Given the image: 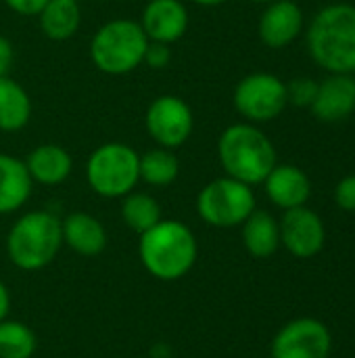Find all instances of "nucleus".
I'll list each match as a JSON object with an SVG mask.
<instances>
[{
  "instance_id": "f257e3e1",
  "label": "nucleus",
  "mask_w": 355,
  "mask_h": 358,
  "mask_svg": "<svg viewBox=\"0 0 355 358\" xmlns=\"http://www.w3.org/2000/svg\"><path fill=\"white\" fill-rule=\"evenodd\" d=\"M310 57L328 73H355V6L328 4L308 27Z\"/></svg>"
},
{
  "instance_id": "f03ea898",
  "label": "nucleus",
  "mask_w": 355,
  "mask_h": 358,
  "mask_svg": "<svg viewBox=\"0 0 355 358\" xmlns=\"http://www.w3.org/2000/svg\"><path fill=\"white\" fill-rule=\"evenodd\" d=\"M138 256L149 275L159 281H178L197 262L199 245L195 233L180 220H159L140 235Z\"/></svg>"
},
{
  "instance_id": "7ed1b4c3",
  "label": "nucleus",
  "mask_w": 355,
  "mask_h": 358,
  "mask_svg": "<svg viewBox=\"0 0 355 358\" xmlns=\"http://www.w3.org/2000/svg\"><path fill=\"white\" fill-rule=\"evenodd\" d=\"M218 159L226 176L249 187L262 185L278 164L274 143L257 128V124L249 122L232 124L220 134Z\"/></svg>"
},
{
  "instance_id": "20e7f679",
  "label": "nucleus",
  "mask_w": 355,
  "mask_h": 358,
  "mask_svg": "<svg viewBox=\"0 0 355 358\" xmlns=\"http://www.w3.org/2000/svg\"><path fill=\"white\" fill-rule=\"evenodd\" d=\"M63 245L61 218L46 212L33 210L15 220L6 235L8 260L21 271L46 268Z\"/></svg>"
},
{
  "instance_id": "39448f33",
  "label": "nucleus",
  "mask_w": 355,
  "mask_h": 358,
  "mask_svg": "<svg viewBox=\"0 0 355 358\" xmlns=\"http://www.w3.org/2000/svg\"><path fill=\"white\" fill-rule=\"evenodd\" d=\"M149 38L134 19L103 23L90 40V59L107 76H126L142 65Z\"/></svg>"
},
{
  "instance_id": "423d86ee",
  "label": "nucleus",
  "mask_w": 355,
  "mask_h": 358,
  "mask_svg": "<svg viewBox=\"0 0 355 358\" xmlns=\"http://www.w3.org/2000/svg\"><path fill=\"white\" fill-rule=\"evenodd\" d=\"M86 180L100 197H126L140 180V155L126 143L98 145L86 162Z\"/></svg>"
},
{
  "instance_id": "0eeeda50",
  "label": "nucleus",
  "mask_w": 355,
  "mask_h": 358,
  "mask_svg": "<svg viewBox=\"0 0 355 358\" xmlns=\"http://www.w3.org/2000/svg\"><path fill=\"white\" fill-rule=\"evenodd\" d=\"M253 210V187L230 176L213 178L197 195V214L216 229L241 227Z\"/></svg>"
},
{
  "instance_id": "6e6552de",
  "label": "nucleus",
  "mask_w": 355,
  "mask_h": 358,
  "mask_svg": "<svg viewBox=\"0 0 355 358\" xmlns=\"http://www.w3.org/2000/svg\"><path fill=\"white\" fill-rule=\"evenodd\" d=\"M234 109L249 124H266L276 120L287 101V82L268 71H255L239 80L232 94Z\"/></svg>"
},
{
  "instance_id": "1a4fd4ad",
  "label": "nucleus",
  "mask_w": 355,
  "mask_h": 358,
  "mask_svg": "<svg viewBox=\"0 0 355 358\" xmlns=\"http://www.w3.org/2000/svg\"><path fill=\"white\" fill-rule=\"evenodd\" d=\"M146 134L163 149L182 147L195 128V115L190 105L176 94H161L151 101L144 113Z\"/></svg>"
},
{
  "instance_id": "9d476101",
  "label": "nucleus",
  "mask_w": 355,
  "mask_h": 358,
  "mask_svg": "<svg viewBox=\"0 0 355 358\" xmlns=\"http://www.w3.org/2000/svg\"><path fill=\"white\" fill-rule=\"evenodd\" d=\"M333 338L318 319H295L287 323L272 342V358H328Z\"/></svg>"
},
{
  "instance_id": "9b49d317",
  "label": "nucleus",
  "mask_w": 355,
  "mask_h": 358,
  "mask_svg": "<svg viewBox=\"0 0 355 358\" xmlns=\"http://www.w3.org/2000/svg\"><path fill=\"white\" fill-rule=\"evenodd\" d=\"M278 229H280V243L295 258H312L324 248L326 241L324 222L308 206L285 210Z\"/></svg>"
},
{
  "instance_id": "f8f14e48",
  "label": "nucleus",
  "mask_w": 355,
  "mask_h": 358,
  "mask_svg": "<svg viewBox=\"0 0 355 358\" xmlns=\"http://www.w3.org/2000/svg\"><path fill=\"white\" fill-rule=\"evenodd\" d=\"M138 23L151 42L174 44L184 38L190 17L182 0H149Z\"/></svg>"
},
{
  "instance_id": "ddd939ff",
  "label": "nucleus",
  "mask_w": 355,
  "mask_h": 358,
  "mask_svg": "<svg viewBox=\"0 0 355 358\" xmlns=\"http://www.w3.org/2000/svg\"><path fill=\"white\" fill-rule=\"evenodd\" d=\"M303 31V10L293 0H274L266 4L257 34L268 48H285L295 42Z\"/></svg>"
},
{
  "instance_id": "4468645a",
  "label": "nucleus",
  "mask_w": 355,
  "mask_h": 358,
  "mask_svg": "<svg viewBox=\"0 0 355 358\" xmlns=\"http://www.w3.org/2000/svg\"><path fill=\"white\" fill-rule=\"evenodd\" d=\"M312 113L324 124H337L347 120L355 111L354 73H328L318 82Z\"/></svg>"
},
{
  "instance_id": "2eb2a0df",
  "label": "nucleus",
  "mask_w": 355,
  "mask_h": 358,
  "mask_svg": "<svg viewBox=\"0 0 355 358\" xmlns=\"http://www.w3.org/2000/svg\"><path fill=\"white\" fill-rule=\"evenodd\" d=\"M262 185L270 201L282 210L305 206L312 195L310 176L293 164H276Z\"/></svg>"
},
{
  "instance_id": "dca6fc26",
  "label": "nucleus",
  "mask_w": 355,
  "mask_h": 358,
  "mask_svg": "<svg viewBox=\"0 0 355 358\" xmlns=\"http://www.w3.org/2000/svg\"><path fill=\"white\" fill-rule=\"evenodd\" d=\"M23 162L31 180L44 187H56L65 182L73 170V159L69 151L54 143H44L33 147Z\"/></svg>"
},
{
  "instance_id": "f3484780",
  "label": "nucleus",
  "mask_w": 355,
  "mask_h": 358,
  "mask_svg": "<svg viewBox=\"0 0 355 358\" xmlns=\"http://www.w3.org/2000/svg\"><path fill=\"white\" fill-rule=\"evenodd\" d=\"M63 245L80 256H98L107 248V231L103 222L88 212H71L61 220Z\"/></svg>"
},
{
  "instance_id": "a211bd4d",
  "label": "nucleus",
  "mask_w": 355,
  "mask_h": 358,
  "mask_svg": "<svg viewBox=\"0 0 355 358\" xmlns=\"http://www.w3.org/2000/svg\"><path fill=\"white\" fill-rule=\"evenodd\" d=\"M33 180L25 168V162L0 153V214H13L25 206L31 195Z\"/></svg>"
},
{
  "instance_id": "6ab92c4d",
  "label": "nucleus",
  "mask_w": 355,
  "mask_h": 358,
  "mask_svg": "<svg viewBox=\"0 0 355 358\" xmlns=\"http://www.w3.org/2000/svg\"><path fill=\"white\" fill-rule=\"evenodd\" d=\"M42 34L52 42L73 38L82 23V8L77 0H48L38 13Z\"/></svg>"
},
{
  "instance_id": "aec40b11",
  "label": "nucleus",
  "mask_w": 355,
  "mask_h": 358,
  "mask_svg": "<svg viewBox=\"0 0 355 358\" xmlns=\"http://www.w3.org/2000/svg\"><path fill=\"white\" fill-rule=\"evenodd\" d=\"M243 227V245L255 258L272 256L280 245V229L276 218L266 210H253Z\"/></svg>"
},
{
  "instance_id": "412c9836",
  "label": "nucleus",
  "mask_w": 355,
  "mask_h": 358,
  "mask_svg": "<svg viewBox=\"0 0 355 358\" xmlns=\"http://www.w3.org/2000/svg\"><path fill=\"white\" fill-rule=\"evenodd\" d=\"M31 99L10 76L0 78V130L19 132L31 120Z\"/></svg>"
},
{
  "instance_id": "4be33fe9",
  "label": "nucleus",
  "mask_w": 355,
  "mask_h": 358,
  "mask_svg": "<svg viewBox=\"0 0 355 358\" xmlns=\"http://www.w3.org/2000/svg\"><path fill=\"white\" fill-rule=\"evenodd\" d=\"M180 174V162L172 149L155 147L140 155V180L151 187H169Z\"/></svg>"
},
{
  "instance_id": "5701e85b",
  "label": "nucleus",
  "mask_w": 355,
  "mask_h": 358,
  "mask_svg": "<svg viewBox=\"0 0 355 358\" xmlns=\"http://www.w3.org/2000/svg\"><path fill=\"white\" fill-rule=\"evenodd\" d=\"M121 218L130 231L142 235L161 220V206L153 195L132 191L121 197Z\"/></svg>"
},
{
  "instance_id": "b1692460",
  "label": "nucleus",
  "mask_w": 355,
  "mask_h": 358,
  "mask_svg": "<svg viewBox=\"0 0 355 358\" xmlns=\"http://www.w3.org/2000/svg\"><path fill=\"white\" fill-rule=\"evenodd\" d=\"M36 348V334L25 323L0 321V358H31Z\"/></svg>"
},
{
  "instance_id": "393cba45",
  "label": "nucleus",
  "mask_w": 355,
  "mask_h": 358,
  "mask_svg": "<svg viewBox=\"0 0 355 358\" xmlns=\"http://www.w3.org/2000/svg\"><path fill=\"white\" fill-rule=\"evenodd\" d=\"M316 90H318V82L312 78H293L291 82H287V101L293 103L295 107H312L314 99H316Z\"/></svg>"
},
{
  "instance_id": "a878e982",
  "label": "nucleus",
  "mask_w": 355,
  "mask_h": 358,
  "mask_svg": "<svg viewBox=\"0 0 355 358\" xmlns=\"http://www.w3.org/2000/svg\"><path fill=\"white\" fill-rule=\"evenodd\" d=\"M142 63H146L151 69H165L172 63V44H163V42H151L144 50V59Z\"/></svg>"
},
{
  "instance_id": "bb28decb",
  "label": "nucleus",
  "mask_w": 355,
  "mask_h": 358,
  "mask_svg": "<svg viewBox=\"0 0 355 358\" xmlns=\"http://www.w3.org/2000/svg\"><path fill=\"white\" fill-rule=\"evenodd\" d=\"M335 201L341 210L355 212V174H349L339 180L335 189Z\"/></svg>"
},
{
  "instance_id": "cd10ccee",
  "label": "nucleus",
  "mask_w": 355,
  "mask_h": 358,
  "mask_svg": "<svg viewBox=\"0 0 355 358\" xmlns=\"http://www.w3.org/2000/svg\"><path fill=\"white\" fill-rule=\"evenodd\" d=\"M13 13L23 17H38V13L44 8L48 0H2Z\"/></svg>"
},
{
  "instance_id": "c85d7f7f",
  "label": "nucleus",
  "mask_w": 355,
  "mask_h": 358,
  "mask_svg": "<svg viewBox=\"0 0 355 358\" xmlns=\"http://www.w3.org/2000/svg\"><path fill=\"white\" fill-rule=\"evenodd\" d=\"M13 61H15V48H13L10 40L0 34V78L8 76Z\"/></svg>"
},
{
  "instance_id": "c756f323",
  "label": "nucleus",
  "mask_w": 355,
  "mask_h": 358,
  "mask_svg": "<svg viewBox=\"0 0 355 358\" xmlns=\"http://www.w3.org/2000/svg\"><path fill=\"white\" fill-rule=\"evenodd\" d=\"M8 310H10V296H8L6 285L0 281V321H4V319H6Z\"/></svg>"
},
{
  "instance_id": "7c9ffc66",
  "label": "nucleus",
  "mask_w": 355,
  "mask_h": 358,
  "mask_svg": "<svg viewBox=\"0 0 355 358\" xmlns=\"http://www.w3.org/2000/svg\"><path fill=\"white\" fill-rule=\"evenodd\" d=\"M190 2H195V4H199V6H207V8H211V6H220V4H224L226 0H190Z\"/></svg>"
},
{
  "instance_id": "2f4dec72",
  "label": "nucleus",
  "mask_w": 355,
  "mask_h": 358,
  "mask_svg": "<svg viewBox=\"0 0 355 358\" xmlns=\"http://www.w3.org/2000/svg\"><path fill=\"white\" fill-rule=\"evenodd\" d=\"M247 2H251V4H270L274 0H247Z\"/></svg>"
}]
</instances>
